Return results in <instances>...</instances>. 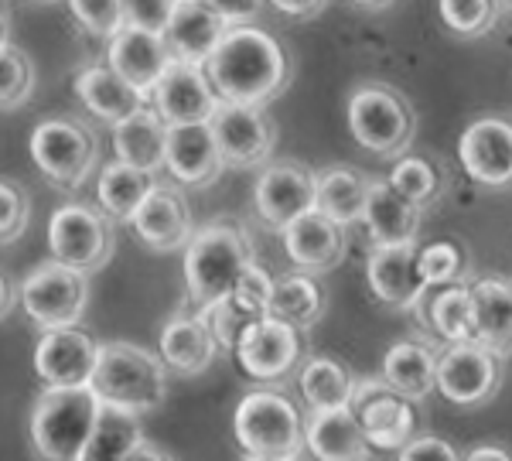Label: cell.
I'll list each match as a JSON object with an SVG mask.
<instances>
[{"instance_id": "30bf717a", "label": "cell", "mask_w": 512, "mask_h": 461, "mask_svg": "<svg viewBox=\"0 0 512 461\" xmlns=\"http://www.w3.org/2000/svg\"><path fill=\"white\" fill-rule=\"evenodd\" d=\"M352 417L359 421L362 434H366L369 448H383V451H396L407 448L414 441V407H410L403 397H396L390 390V383L383 376H362L352 386V400H349Z\"/></svg>"}, {"instance_id": "ba28073f", "label": "cell", "mask_w": 512, "mask_h": 461, "mask_svg": "<svg viewBox=\"0 0 512 461\" xmlns=\"http://www.w3.org/2000/svg\"><path fill=\"white\" fill-rule=\"evenodd\" d=\"M117 229L86 202H62L48 219V257L76 274H96L113 260Z\"/></svg>"}, {"instance_id": "ffe728a7", "label": "cell", "mask_w": 512, "mask_h": 461, "mask_svg": "<svg viewBox=\"0 0 512 461\" xmlns=\"http://www.w3.org/2000/svg\"><path fill=\"white\" fill-rule=\"evenodd\" d=\"M284 250L301 274H328V270H335L345 260L349 229L315 209L284 229Z\"/></svg>"}, {"instance_id": "484cf974", "label": "cell", "mask_w": 512, "mask_h": 461, "mask_svg": "<svg viewBox=\"0 0 512 461\" xmlns=\"http://www.w3.org/2000/svg\"><path fill=\"white\" fill-rule=\"evenodd\" d=\"M158 356L164 369H171V373L198 376L216 362L219 345L198 315H175L164 321L158 335Z\"/></svg>"}, {"instance_id": "f1b7e54d", "label": "cell", "mask_w": 512, "mask_h": 461, "mask_svg": "<svg viewBox=\"0 0 512 461\" xmlns=\"http://www.w3.org/2000/svg\"><path fill=\"white\" fill-rule=\"evenodd\" d=\"M478 345H485L499 359L512 356V281L485 277L472 284Z\"/></svg>"}, {"instance_id": "f5cc1de1", "label": "cell", "mask_w": 512, "mask_h": 461, "mask_svg": "<svg viewBox=\"0 0 512 461\" xmlns=\"http://www.w3.org/2000/svg\"><path fill=\"white\" fill-rule=\"evenodd\" d=\"M243 461H301V458H243Z\"/></svg>"}, {"instance_id": "e0dca14e", "label": "cell", "mask_w": 512, "mask_h": 461, "mask_svg": "<svg viewBox=\"0 0 512 461\" xmlns=\"http://www.w3.org/2000/svg\"><path fill=\"white\" fill-rule=\"evenodd\" d=\"M458 161L485 188L512 185V120L478 117L465 127L458 141Z\"/></svg>"}, {"instance_id": "9a60e30c", "label": "cell", "mask_w": 512, "mask_h": 461, "mask_svg": "<svg viewBox=\"0 0 512 461\" xmlns=\"http://www.w3.org/2000/svg\"><path fill=\"white\" fill-rule=\"evenodd\" d=\"M212 137L219 144L222 164L236 171L260 168L274 154L277 123L267 117V110L253 106H219L216 117L209 120Z\"/></svg>"}, {"instance_id": "8d00e7d4", "label": "cell", "mask_w": 512, "mask_h": 461, "mask_svg": "<svg viewBox=\"0 0 512 461\" xmlns=\"http://www.w3.org/2000/svg\"><path fill=\"white\" fill-rule=\"evenodd\" d=\"M35 62L31 55L11 45L0 48V110H18L35 93Z\"/></svg>"}, {"instance_id": "8fae6325", "label": "cell", "mask_w": 512, "mask_h": 461, "mask_svg": "<svg viewBox=\"0 0 512 461\" xmlns=\"http://www.w3.org/2000/svg\"><path fill=\"white\" fill-rule=\"evenodd\" d=\"M506 362L478 342L448 345L437 356V393L458 407L489 403L502 386Z\"/></svg>"}, {"instance_id": "c3c4849f", "label": "cell", "mask_w": 512, "mask_h": 461, "mask_svg": "<svg viewBox=\"0 0 512 461\" xmlns=\"http://www.w3.org/2000/svg\"><path fill=\"white\" fill-rule=\"evenodd\" d=\"M18 304H21V287L11 281V274H7V270H0V321L11 315Z\"/></svg>"}, {"instance_id": "f35d334b", "label": "cell", "mask_w": 512, "mask_h": 461, "mask_svg": "<svg viewBox=\"0 0 512 461\" xmlns=\"http://www.w3.org/2000/svg\"><path fill=\"white\" fill-rule=\"evenodd\" d=\"M195 315L205 321V328L212 332V339H216V345H219V349H226V352H236V349H239V342L246 339V332H250L256 321H263V318L246 315V311L239 308V304H236L233 298L209 304V308L195 311Z\"/></svg>"}, {"instance_id": "b9f144b4", "label": "cell", "mask_w": 512, "mask_h": 461, "mask_svg": "<svg viewBox=\"0 0 512 461\" xmlns=\"http://www.w3.org/2000/svg\"><path fill=\"white\" fill-rule=\"evenodd\" d=\"M386 181H390L410 205H417V209H424L427 202L437 199V171H434V164H427L424 158H400L393 164Z\"/></svg>"}, {"instance_id": "7bdbcfd3", "label": "cell", "mask_w": 512, "mask_h": 461, "mask_svg": "<svg viewBox=\"0 0 512 461\" xmlns=\"http://www.w3.org/2000/svg\"><path fill=\"white\" fill-rule=\"evenodd\" d=\"M31 219V195L21 181L0 178V246L21 240Z\"/></svg>"}, {"instance_id": "9c48e42d", "label": "cell", "mask_w": 512, "mask_h": 461, "mask_svg": "<svg viewBox=\"0 0 512 461\" xmlns=\"http://www.w3.org/2000/svg\"><path fill=\"white\" fill-rule=\"evenodd\" d=\"M89 277L62 267L55 260H45L31 267L21 281V311L35 328L59 332V328H76L89 304Z\"/></svg>"}, {"instance_id": "6da1fadb", "label": "cell", "mask_w": 512, "mask_h": 461, "mask_svg": "<svg viewBox=\"0 0 512 461\" xmlns=\"http://www.w3.org/2000/svg\"><path fill=\"white\" fill-rule=\"evenodd\" d=\"M202 69L222 106H253V110L274 103L294 76L287 48L256 24L229 28Z\"/></svg>"}, {"instance_id": "4fadbf2b", "label": "cell", "mask_w": 512, "mask_h": 461, "mask_svg": "<svg viewBox=\"0 0 512 461\" xmlns=\"http://www.w3.org/2000/svg\"><path fill=\"white\" fill-rule=\"evenodd\" d=\"M99 362V342L89 328L45 332L35 345V373L45 390H82L89 386Z\"/></svg>"}, {"instance_id": "3957f363", "label": "cell", "mask_w": 512, "mask_h": 461, "mask_svg": "<svg viewBox=\"0 0 512 461\" xmlns=\"http://www.w3.org/2000/svg\"><path fill=\"white\" fill-rule=\"evenodd\" d=\"M89 390L106 410H120L130 417H144L164 403L168 393V369L158 352L137 342H103L99 345L96 373Z\"/></svg>"}, {"instance_id": "d6986e66", "label": "cell", "mask_w": 512, "mask_h": 461, "mask_svg": "<svg viewBox=\"0 0 512 461\" xmlns=\"http://www.w3.org/2000/svg\"><path fill=\"white\" fill-rule=\"evenodd\" d=\"M171 62L175 59H171V48L164 35H151V31L130 28V24L106 45V65L120 79H127L147 103H151V93L161 82V76L171 69Z\"/></svg>"}, {"instance_id": "603a6c76", "label": "cell", "mask_w": 512, "mask_h": 461, "mask_svg": "<svg viewBox=\"0 0 512 461\" xmlns=\"http://www.w3.org/2000/svg\"><path fill=\"white\" fill-rule=\"evenodd\" d=\"M369 291L390 308H417L427 284L417 274V246H373L366 260Z\"/></svg>"}, {"instance_id": "f907efd6", "label": "cell", "mask_w": 512, "mask_h": 461, "mask_svg": "<svg viewBox=\"0 0 512 461\" xmlns=\"http://www.w3.org/2000/svg\"><path fill=\"white\" fill-rule=\"evenodd\" d=\"M127 461H175V455H171V451H164V448H158V444L144 441V444H137L134 455H130Z\"/></svg>"}, {"instance_id": "816d5d0a", "label": "cell", "mask_w": 512, "mask_h": 461, "mask_svg": "<svg viewBox=\"0 0 512 461\" xmlns=\"http://www.w3.org/2000/svg\"><path fill=\"white\" fill-rule=\"evenodd\" d=\"M11 45V18H7V11L0 7V48Z\"/></svg>"}, {"instance_id": "d6a6232c", "label": "cell", "mask_w": 512, "mask_h": 461, "mask_svg": "<svg viewBox=\"0 0 512 461\" xmlns=\"http://www.w3.org/2000/svg\"><path fill=\"white\" fill-rule=\"evenodd\" d=\"M325 304H328L325 287L311 274L294 270V274H284L274 281V298H270L267 318L284 321V325L297 328V332H308L325 315Z\"/></svg>"}, {"instance_id": "1f68e13d", "label": "cell", "mask_w": 512, "mask_h": 461, "mask_svg": "<svg viewBox=\"0 0 512 461\" xmlns=\"http://www.w3.org/2000/svg\"><path fill=\"white\" fill-rule=\"evenodd\" d=\"M158 178L147 175V171H137L130 164H106L99 171V181H96V209L103 212L110 222H134L137 209L144 205L147 195L154 192Z\"/></svg>"}, {"instance_id": "cb8c5ba5", "label": "cell", "mask_w": 512, "mask_h": 461, "mask_svg": "<svg viewBox=\"0 0 512 461\" xmlns=\"http://www.w3.org/2000/svg\"><path fill=\"white\" fill-rule=\"evenodd\" d=\"M72 89H76V100L82 103V110L93 113L96 120L110 123V127H117V123L130 120L134 113L151 106L127 79H120L106 62L82 65V69L76 72V79H72Z\"/></svg>"}, {"instance_id": "4316f807", "label": "cell", "mask_w": 512, "mask_h": 461, "mask_svg": "<svg viewBox=\"0 0 512 461\" xmlns=\"http://www.w3.org/2000/svg\"><path fill=\"white\" fill-rule=\"evenodd\" d=\"M304 448L318 461H369V441L349 407L311 414L304 424Z\"/></svg>"}, {"instance_id": "ab89813d", "label": "cell", "mask_w": 512, "mask_h": 461, "mask_svg": "<svg viewBox=\"0 0 512 461\" xmlns=\"http://www.w3.org/2000/svg\"><path fill=\"white\" fill-rule=\"evenodd\" d=\"M69 14L86 35L103 38L106 45L127 28V7H123V0H72Z\"/></svg>"}, {"instance_id": "ac0fdd59", "label": "cell", "mask_w": 512, "mask_h": 461, "mask_svg": "<svg viewBox=\"0 0 512 461\" xmlns=\"http://www.w3.org/2000/svg\"><path fill=\"white\" fill-rule=\"evenodd\" d=\"M134 236L147 250L154 253H175L185 250L195 236V219L188 209L185 195L178 185H154V192L147 195L144 205L137 209L134 222H130Z\"/></svg>"}, {"instance_id": "bcb514c9", "label": "cell", "mask_w": 512, "mask_h": 461, "mask_svg": "<svg viewBox=\"0 0 512 461\" xmlns=\"http://www.w3.org/2000/svg\"><path fill=\"white\" fill-rule=\"evenodd\" d=\"M396 461H465V458L458 455V448L451 441L437 438V434H420V438H414L400 451Z\"/></svg>"}, {"instance_id": "836d02e7", "label": "cell", "mask_w": 512, "mask_h": 461, "mask_svg": "<svg viewBox=\"0 0 512 461\" xmlns=\"http://www.w3.org/2000/svg\"><path fill=\"white\" fill-rule=\"evenodd\" d=\"M352 386L355 380L349 376V369L332 356H311L297 369V390L311 407V414L345 410L352 400Z\"/></svg>"}, {"instance_id": "d590c367", "label": "cell", "mask_w": 512, "mask_h": 461, "mask_svg": "<svg viewBox=\"0 0 512 461\" xmlns=\"http://www.w3.org/2000/svg\"><path fill=\"white\" fill-rule=\"evenodd\" d=\"M427 325L451 345H465L478 342V328H475V301H472V287H444L441 294L431 301V315Z\"/></svg>"}, {"instance_id": "60d3db41", "label": "cell", "mask_w": 512, "mask_h": 461, "mask_svg": "<svg viewBox=\"0 0 512 461\" xmlns=\"http://www.w3.org/2000/svg\"><path fill=\"white\" fill-rule=\"evenodd\" d=\"M437 7H441V21L448 24L454 35L478 38L485 31H492L502 4H492V0H441Z\"/></svg>"}, {"instance_id": "681fc988", "label": "cell", "mask_w": 512, "mask_h": 461, "mask_svg": "<svg viewBox=\"0 0 512 461\" xmlns=\"http://www.w3.org/2000/svg\"><path fill=\"white\" fill-rule=\"evenodd\" d=\"M465 461H512V448L506 444H478L465 455Z\"/></svg>"}, {"instance_id": "d4e9b609", "label": "cell", "mask_w": 512, "mask_h": 461, "mask_svg": "<svg viewBox=\"0 0 512 461\" xmlns=\"http://www.w3.org/2000/svg\"><path fill=\"white\" fill-rule=\"evenodd\" d=\"M362 226L373 246H414L420 233V209L403 199L386 178H369Z\"/></svg>"}, {"instance_id": "52a82bcc", "label": "cell", "mask_w": 512, "mask_h": 461, "mask_svg": "<svg viewBox=\"0 0 512 461\" xmlns=\"http://www.w3.org/2000/svg\"><path fill=\"white\" fill-rule=\"evenodd\" d=\"M31 161L62 192H76L96 171L99 144L96 134L76 117H48L31 130Z\"/></svg>"}, {"instance_id": "83f0119b", "label": "cell", "mask_w": 512, "mask_h": 461, "mask_svg": "<svg viewBox=\"0 0 512 461\" xmlns=\"http://www.w3.org/2000/svg\"><path fill=\"white\" fill-rule=\"evenodd\" d=\"M164 147H168V127L151 106L113 127L117 161L130 164L137 171H147L154 178H158V171H164Z\"/></svg>"}, {"instance_id": "7402d4cb", "label": "cell", "mask_w": 512, "mask_h": 461, "mask_svg": "<svg viewBox=\"0 0 512 461\" xmlns=\"http://www.w3.org/2000/svg\"><path fill=\"white\" fill-rule=\"evenodd\" d=\"M229 24L212 11L209 0H175V14L164 31V41L171 48V59L188 65H205L219 41L226 38Z\"/></svg>"}, {"instance_id": "f546056e", "label": "cell", "mask_w": 512, "mask_h": 461, "mask_svg": "<svg viewBox=\"0 0 512 461\" xmlns=\"http://www.w3.org/2000/svg\"><path fill=\"white\" fill-rule=\"evenodd\" d=\"M369 178L352 164H332L321 175H315V209L338 226H355L366 212Z\"/></svg>"}, {"instance_id": "74e56055", "label": "cell", "mask_w": 512, "mask_h": 461, "mask_svg": "<svg viewBox=\"0 0 512 461\" xmlns=\"http://www.w3.org/2000/svg\"><path fill=\"white\" fill-rule=\"evenodd\" d=\"M461 270H465V253H461L458 243L437 240L417 250V274L427 284V291L431 287H454Z\"/></svg>"}, {"instance_id": "277c9868", "label": "cell", "mask_w": 512, "mask_h": 461, "mask_svg": "<svg viewBox=\"0 0 512 461\" xmlns=\"http://www.w3.org/2000/svg\"><path fill=\"white\" fill-rule=\"evenodd\" d=\"M103 403L89 386L82 390H41L28 414V438L38 461H79L93 438Z\"/></svg>"}, {"instance_id": "7dc6e473", "label": "cell", "mask_w": 512, "mask_h": 461, "mask_svg": "<svg viewBox=\"0 0 512 461\" xmlns=\"http://www.w3.org/2000/svg\"><path fill=\"white\" fill-rule=\"evenodd\" d=\"M280 18H291V21H311L318 18L321 11H325L328 4H318V0H301V4H291V0H277V4H270Z\"/></svg>"}, {"instance_id": "2e32d148", "label": "cell", "mask_w": 512, "mask_h": 461, "mask_svg": "<svg viewBox=\"0 0 512 461\" xmlns=\"http://www.w3.org/2000/svg\"><path fill=\"white\" fill-rule=\"evenodd\" d=\"M219 96L212 89L209 76L202 65L171 62L161 82L151 93V110L164 120V127H195V123H209L219 110Z\"/></svg>"}, {"instance_id": "44dd1931", "label": "cell", "mask_w": 512, "mask_h": 461, "mask_svg": "<svg viewBox=\"0 0 512 461\" xmlns=\"http://www.w3.org/2000/svg\"><path fill=\"white\" fill-rule=\"evenodd\" d=\"M222 154L209 123L171 127L164 147V171L178 188H205L222 175Z\"/></svg>"}, {"instance_id": "7a4b0ae2", "label": "cell", "mask_w": 512, "mask_h": 461, "mask_svg": "<svg viewBox=\"0 0 512 461\" xmlns=\"http://www.w3.org/2000/svg\"><path fill=\"white\" fill-rule=\"evenodd\" d=\"M256 263V243L239 219L216 216L185 246V287L198 311L233 294L243 270Z\"/></svg>"}, {"instance_id": "f6af8a7d", "label": "cell", "mask_w": 512, "mask_h": 461, "mask_svg": "<svg viewBox=\"0 0 512 461\" xmlns=\"http://www.w3.org/2000/svg\"><path fill=\"white\" fill-rule=\"evenodd\" d=\"M127 7V24L151 35H164L175 14V0H123Z\"/></svg>"}, {"instance_id": "e575fe53", "label": "cell", "mask_w": 512, "mask_h": 461, "mask_svg": "<svg viewBox=\"0 0 512 461\" xmlns=\"http://www.w3.org/2000/svg\"><path fill=\"white\" fill-rule=\"evenodd\" d=\"M144 441L147 438H144V427H140V417L103 407V417H99L93 438H89L79 461H127L134 455L137 444Z\"/></svg>"}, {"instance_id": "5b68a950", "label": "cell", "mask_w": 512, "mask_h": 461, "mask_svg": "<svg viewBox=\"0 0 512 461\" xmlns=\"http://www.w3.org/2000/svg\"><path fill=\"white\" fill-rule=\"evenodd\" d=\"M233 434L246 458H301L304 417L291 397L260 386L236 403Z\"/></svg>"}, {"instance_id": "8992f818", "label": "cell", "mask_w": 512, "mask_h": 461, "mask_svg": "<svg viewBox=\"0 0 512 461\" xmlns=\"http://www.w3.org/2000/svg\"><path fill=\"white\" fill-rule=\"evenodd\" d=\"M349 130L355 144L379 158H400L417 134L414 106L386 82H362L349 96Z\"/></svg>"}, {"instance_id": "7c38bea8", "label": "cell", "mask_w": 512, "mask_h": 461, "mask_svg": "<svg viewBox=\"0 0 512 461\" xmlns=\"http://www.w3.org/2000/svg\"><path fill=\"white\" fill-rule=\"evenodd\" d=\"M253 209L263 226L284 233L301 216L315 212V171L301 161L263 168L253 185Z\"/></svg>"}, {"instance_id": "5bb4252c", "label": "cell", "mask_w": 512, "mask_h": 461, "mask_svg": "<svg viewBox=\"0 0 512 461\" xmlns=\"http://www.w3.org/2000/svg\"><path fill=\"white\" fill-rule=\"evenodd\" d=\"M301 332L277 318H263L246 332L233 359L250 380L263 386H277L301 369Z\"/></svg>"}, {"instance_id": "ee69618b", "label": "cell", "mask_w": 512, "mask_h": 461, "mask_svg": "<svg viewBox=\"0 0 512 461\" xmlns=\"http://www.w3.org/2000/svg\"><path fill=\"white\" fill-rule=\"evenodd\" d=\"M239 308L246 311V315L253 318H267V308H270V298H274V277L267 274V267H263L260 260L250 263V267L243 270V277L236 281L233 294H229Z\"/></svg>"}, {"instance_id": "4dcf8cb0", "label": "cell", "mask_w": 512, "mask_h": 461, "mask_svg": "<svg viewBox=\"0 0 512 461\" xmlns=\"http://www.w3.org/2000/svg\"><path fill=\"white\" fill-rule=\"evenodd\" d=\"M383 380L407 403L431 397L437 390V356L420 342H396L383 356Z\"/></svg>"}]
</instances>
